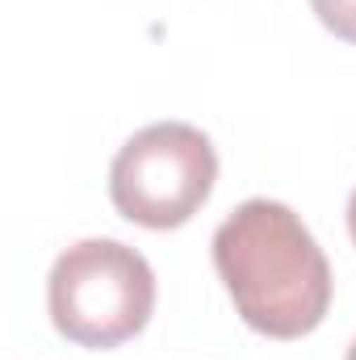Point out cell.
<instances>
[{"instance_id": "obj_4", "label": "cell", "mask_w": 356, "mask_h": 360, "mask_svg": "<svg viewBox=\"0 0 356 360\" xmlns=\"http://www.w3.org/2000/svg\"><path fill=\"white\" fill-rule=\"evenodd\" d=\"M314 17L344 42H356V0H310Z\"/></svg>"}, {"instance_id": "obj_1", "label": "cell", "mask_w": 356, "mask_h": 360, "mask_svg": "<svg viewBox=\"0 0 356 360\" xmlns=\"http://www.w3.org/2000/svg\"><path fill=\"white\" fill-rule=\"evenodd\" d=\"M214 269L239 319L268 340H302L327 319L331 264L285 201H243L214 231Z\"/></svg>"}, {"instance_id": "obj_6", "label": "cell", "mask_w": 356, "mask_h": 360, "mask_svg": "<svg viewBox=\"0 0 356 360\" xmlns=\"http://www.w3.org/2000/svg\"><path fill=\"white\" fill-rule=\"evenodd\" d=\"M344 360H356V340H352V348H348V356H344Z\"/></svg>"}, {"instance_id": "obj_5", "label": "cell", "mask_w": 356, "mask_h": 360, "mask_svg": "<svg viewBox=\"0 0 356 360\" xmlns=\"http://www.w3.org/2000/svg\"><path fill=\"white\" fill-rule=\"evenodd\" d=\"M348 231H352V243H356V188H352V197H348Z\"/></svg>"}, {"instance_id": "obj_3", "label": "cell", "mask_w": 356, "mask_h": 360, "mask_svg": "<svg viewBox=\"0 0 356 360\" xmlns=\"http://www.w3.org/2000/svg\"><path fill=\"white\" fill-rule=\"evenodd\" d=\"M218 151L189 122H155L122 143L109 168V197L122 218L147 231L184 226L214 193Z\"/></svg>"}, {"instance_id": "obj_2", "label": "cell", "mask_w": 356, "mask_h": 360, "mask_svg": "<svg viewBox=\"0 0 356 360\" xmlns=\"http://www.w3.org/2000/svg\"><path fill=\"white\" fill-rule=\"evenodd\" d=\"M51 323L80 348H117L134 340L155 310V272L143 252L117 239L72 243L46 276Z\"/></svg>"}]
</instances>
